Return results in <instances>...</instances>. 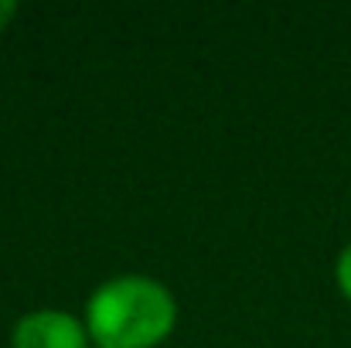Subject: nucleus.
Returning <instances> with one entry per match:
<instances>
[{
	"mask_svg": "<svg viewBox=\"0 0 351 348\" xmlns=\"http://www.w3.org/2000/svg\"><path fill=\"white\" fill-rule=\"evenodd\" d=\"M178 325L174 294L140 273L99 283L86 304V332L96 348H157Z\"/></svg>",
	"mask_w": 351,
	"mask_h": 348,
	"instance_id": "obj_1",
	"label": "nucleus"
},
{
	"mask_svg": "<svg viewBox=\"0 0 351 348\" xmlns=\"http://www.w3.org/2000/svg\"><path fill=\"white\" fill-rule=\"evenodd\" d=\"M14 348H89V332L86 321H79L69 311H31L24 314L14 332H10Z\"/></svg>",
	"mask_w": 351,
	"mask_h": 348,
	"instance_id": "obj_2",
	"label": "nucleus"
},
{
	"mask_svg": "<svg viewBox=\"0 0 351 348\" xmlns=\"http://www.w3.org/2000/svg\"><path fill=\"white\" fill-rule=\"evenodd\" d=\"M335 280H338V290L345 294V301H351V242L341 249V256L335 263Z\"/></svg>",
	"mask_w": 351,
	"mask_h": 348,
	"instance_id": "obj_3",
	"label": "nucleus"
},
{
	"mask_svg": "<svg viewBox=\"0 0 351 348\" xmlns=\"http://www.w3.org/2000/svg\"><path fill=\"white\" fill-rule=\"evenodd\" d=\"M14 17H17V3H14V0H0V34L10 27Z\"/></svg>",
	"mask_w": 351,
	"mask_h": 348,
	"instance_id": "obj_4",
	"label": "nucleus"
}]
</instances>
